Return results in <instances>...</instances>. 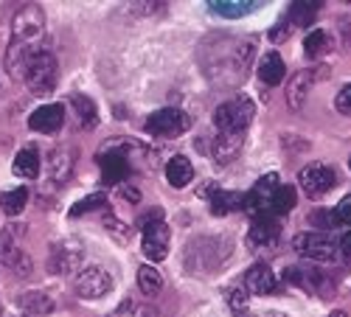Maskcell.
<instances>
[{
    "label": "cell",
    "instance_id": "6da1fadb",
    "mask_svg": "<svg viewBox=\"0 0 351 317\" xmlns=\"http://www.w3.org/2000/svg\"><path fill=\"white\" fill-rule=\"evenodd\" d=\"M43 37H45V14L37 3L23 6L14 20H12V42L6 51V71L12 73V79L23 81L32 62L45 51L43 48Z\"/></svg>",
    "mask_w": 351,
    "mask_h": 317
},
{
    "label": "cell",
    "instance_id": "7a4b0ae2",
    "mask_svg": "<svg viewBox=\"0 0 351 317\" xmlns=\"http://www.w3.org/2000/svg\"><path fill=\"white\" fill-rule=\"evenodd\" d=\"M253 115H256V104L239 96L214 110V124L219 127V132H245L253 121Z\"/></svg>",
    "mask_w": 351,
    "mask_h": 317
},
{
    "label": "cell",
    "instance_id": "3957f363",
    "mask_svg": "<svg viewBox=\"0 0 351 317\" xmlns=\"http://www.w3.org/2000/svg\"><path fill=\"white\" fill-rule=\"evenodd\" d=\"M101 152H115V155H121L130 168H143V171H152L155 163H158V152L149 149L146 143L141 140H132V138H110L104 143V149Z\"/></svg>",
    "mask_w": 351,
    "mask_h": 317
},
{
    "label": "cell",
    "instance_id": "277c9868",
    "mask_svg": "<svg viewBox=\"0 0 351 317\" xmlns=\"http://www.w3.org/2000/svg\"><path fill=\"white\" fill-rule=\"evenodd\" d=\"M189 129H191V118L183 110H174V107L158 110L146 118V132L155 135V138H178Z\"/></svg>",
    "mask_w": 351,
    "mask_h": 317
},
{
    "label": "cell",
    "instance_id": "5b68a950",
    "mask_svg": "<svg viewBox=\"0 0 351 317\" xmlns=\"http://www.w3.org/2000/svg\"><path fill=\"white\" fill-rule=\"evenodd\" d=\"M73 286H76V292H79L82 298L99 301V298H104V295L112 290V275H110L104 267H84V270L76 272Z\"/></svg>",
    "mask_w": 351,
    "mask_h": 317
},
{
    "label": "cell",
    "instance_id": "8992f818",
    "mask_svg": "<svg viewBox=\"0 0 351 317\" xmlns=\"http://www.w3.org/2000/svg\"><path fill=\"white\" fill-rule=\"evenodd\" d=\"M292 247L306 258H315V262H335L337 258V244L326 233H320V230H309V233L295 236Z\"/></svg>",
    "mask_w": 351,
    "mask_h": 317
},
{
    "label": "cell",
    "instance_id": "52a82bcc",
    "mask_svg": "<svg viewBox=\"0 0 351 317\" xmlns=\"http://www.w3.org/2000/svg\"><path fill=\"white\" fill-rule=\"evenodd\" d=\"M25 84L37 96H45V93H51L56 88V60L48 51H43L32 62V68H28V73H25Z\"/></svg>",
    "mask_w": 351,
    "mask_h": 317
},
{
    "label": "cell",
    "instance_id": "ba28073f",
    "mask_svg": "<svg viewBox=\"0 0 351 317\" xmlns=\"http://www.w3.org/2000/svg\"><path fill=\"white\" fill-rule=\"evenodd\" d=\"M298 186L304 188V194H306L309 199H320L324 194H329V191L335 188V171H332V166H326V163H309V166L301 171Z\"/></svg>",
    "mask_w": 351,
    "mask_h": 317
},
{
    "label": "cell",
    "instance_id": "9c48e42d",
    "mask_svg": "<svg viewBox=\"0 0 351 317\" xmlns=\"http://www.w3.org/2000/svg\"><path fill=\"white\" fill-rule=\"evenodd\" d=\"M84 258V247L76 239H65V242H56L48 258V267L51 272H73Z\"/></svg>",
    "mask_w": 351,
    "mask_h": 317
},
{
    "label": "cell",
    "instance_id": "30bf717a",
    "mask_svg": "<svg viewBox=\"0 0 351 317\" xmlns=\"http://www.w3.org/2000/svg\"><path fill=\"white\" fill-rule=\"evenodd\" d=\"M169 225L166 222H158V225H149L143 227V255L152 258V262H163V258L169 255Z\"/></svg>",
    "mask_w": 351,
    "mask_h": 317
},
{
    "label": "cell",
    "instance_id": "8fae6325",
    "mask_svg": "<svg viewBox=\"0 0 351 317\" xmlns=\"http://www.w3.org/2000/svg\"><path fill=\"white\" fill-rule=\"evenodd\" d=\"M12 236H14L12 227L9 230H0V262L9 264L12 270H17L20 275H28V272H32V258L25 255V250H20L12 242Z\"/></svg>",
    "mask_w": 351,
    "mask_h": 317
},
{
    "label": "cell",
    "instance_id": "7c38bea8",
    "mask_svg": "<svg viewBox=\"0 0 351 317\" xmlns=\"http://www.w3.org/2000/svg\"><path fill=\"white\" fill-rule=\"evenodd\" d=\"M242 147H245V132H219L211 143V155L217 163L228 166L242 155Z\"/></svg>",
    "mask_w": 351,
    "mask_h": 317
},
{
    "label": "cell",
    "instance_id": "4fadbf2b",
    "mask_svg": "<svg viewBox=\"0 0 351 317\" xmlns=\"http://www.w3.org/2000/svg\"><path fill=\"white\" fill-rule=\"evenodd\" d=\"M34 132H45V135H53L56 129H62L65 124V107L62 104H45V107H37L28 118Z\"/></svg>",
    "mask_w": 351,
    "mask_h": 317
},
{
    "label": "cell",
    "instance_id": "5bb4252c",
    "mask_svg": "<svg viewBox=\"0 0 351 317\" xmlns=\"http://www.w3.org/2000/svg\"><path fill=\"white\" fill-rule=\"evenodd\" d=\"M99 166H101V183L104 186H124L130 177V163L115 155V152H101L99 155Z\"/></svg>",
    "mask_w": 351,
    "mask_h": 317
},
{
    "label": "cell",
    "instance_id": "9a60e30c",
    "mask_svg": "<svg viewBox=\"0 0 351 317\" xmlns=\"http://www.w3.org/2000/svg\"><path fill=\"white\" fill-rule=\"evenodd\" d=\"M245 283H247V292H256V295H270L278 290V278L270 270V264H253L245 272Z\"/></svg>",
    "mask_w": 351,
    "mask_h": 317
},
{
    "label": "cell",
    "instance_id": "2e32d148",
    "mask_svg": "<svg viewBox=\"0 0 351 317\" xmlns=\"http://www.w3.org/2000/svg\"><path fill=\"white\" fill-rule=\"evenodd\" d=\"M278 233H281V227H278L276 216H258V219H253L247 242L253 247H270V244L278 242Z\"/></svg>",
    "mask_w": 351,
    "mask_h": 317
},
{
    "label": "cell",
    "instance_id": "e0dca14e",
    "mask_svg": "<svg viewBox=\"0 0 351 317\" xmlns=\"http://www.w3.org/2000/svg\"><path fill=\"white\" fill-rule=\"evenodd\" d=\"M73 166H76V149L73 147H60L51 152V177L53 183H65L73 175Z\"/></svg>",
    "mask_w": 351,
    "mask_h": 317
},
{
    "label": "cell",
    "instance_id": "ac0fdd59",
    "mask_svg": "<svg viewBox=\"0 0 351 317\" xmlns=\"http://www.w3.org/2000/svg\"><path fill=\"white\" fill-rule=\"evenodd\" d=\"M315 81V71H298L292 73V81L287 84V104L289 110H301V104L306 101V93Z\"/></svg>",
    "mask_w": 351,
    "mask_h": 317
},
{
    "label": "cell",
    "instance_id": "d6986e66",
    "mask_svg": "<svg viewBox=\"0 0 351 317\" xmlns=\"http://www.w3.org/2000/svg\"><path fill=\"white\" fill-rule=\"evenodd\" d=\"M284 73H287V65L281 60V53L278 51H270L261 56V62H258V79L265 81V84H281L284 81Z\"/></svg>",
    "mask_w": 351,
    "mask_h": 317
},
{
    "label": "cell",
    "instance_id": "ffe728a7",
    "mask_svg": "<svg viewBox=\"0 0 351 317\" xmlns=\"http://www.w3.org/2000/svg\"><path fill=\"white\" fill-rule=\"evenodd\" d=\"M166 180H169V186H174V188L189 186V183L194 180V166H191V160L183 157V155L171 157V160L166 163Z\"/></svg>",
    "mask_w": 351,
    "mask_h": 317
},
{
    "label": "cell",
    "instance_id": "44dd1931",
    "mask_svg": "<svg viewBox=\"0 0 351 317\" xmlns=\"http://www.w3.org/2000/svg\"><path fill=\"white\" fill-rule=\"evenodd\" d=\"M261 3H247V0H208V9L219 17H245Z\"/></svg>",
    "mask_w": 351,
    "mask_h": 317
},
{
    "label": "cell",
    "instance_id": "7402d4cb",
    "mask_svg": "<svg viewBox=\"0 0 351 317\" xmlns=\"http://www.w3.org/2000/svg\"><path fill=\"white\" fill-rule=\"evenodd\" d=\"M17 306L28 314H48V312H53V298L45 292H23L17 298Z\"/></svg>",
    "mask_w": 351,
    "mask_h": 317
},
{
    "label": "cell",
    "instance_id": "603a6c76",
    "mask_svg": "<svg viewBox=\"0 0 351 317\" xmlns=\"http://www.w3.org/2000/svg\"><path fill=\"white\" fill-rule=\"evenodd\" d=\"M71 104L76 110V118H79L82 129H93L99 124V110H96V104L87 96H71Z\"/></svg>",
    "mask_w": 351,
    "mask_h": 317
},
{
    "label": "cell",
    "instance_id": "cb8c5ba5",
    "mask_svg": "<svg viewBox=\"0 0 351 317\" xmlns=\"http://www.w3.org/2000/svg\"><path fill=\"white\" fill-rule=\"evenodd\" d=\"M14 175L23 180H34L40 175V157L34 149H23L14 155Z\"/></svg>",
    "mask_w": 351,
    "mask_h": 317
},
{
    "label": "cell",
    "instance_id": "d4e9b609",
    "mask_svg": "<svg viewBox=\"0 0 351 317\" xmlns=\"http://www.w3.org/2000/svg\"><path fill=\"white\" fill-rule=\"evenodd\" d=\"M295 203H298L295 186H278V191L270 199V211H273V216H284V214H289L292 208H295Z\"/></svg>",
    "mask_w": 351,
    "mask_h": 317
},
{
    "label": "cell",
    "instance_id": "484cf974",
    "mask_svg": "<svg viewBox=\"0 0 351 317\" xmlns=\"http://www.w3.org/2000/svg\"><path fill=\"white\" fill-rule=\"evenodd\" d=\"M245 205V194H233V191H217L211 196V211L214 216H225L230 211H237Z\"/></svg>",
    "mask_w": 351,
    "mask_h": 317
},
{
    "label": "cell",
    "instance_id": "4316f807",
    "mask_svg": "<svg viewBox=\"0 0 351 317\" xmlns=\"http://www.w3.org/2000/svg\"><path fill=\"white\" fill-rule=\"evenodd\" d=\"M304 51H306V56L317 60V56H324V53L332 51V37L324 31V28H315V31H309L304 37Z\"/></svg>",
    "mask_w": 351,
    "mask_h": 317
},
{
    "label": "cell",
    "instance_id": "83f0119b",
    "mask_svg": "<svg viewBox=\"0 0 351 317\" xmlns=\"http://www.w3.org/2000/svg\"><path fill=\"white\" fill-rule=\"evenodd\" d=\"M110 317H160V312L149 303H143V301H124L119 309H115Z\"/></svg>",
    "mask_w": 351,
    "mask_h": 317
},
{
    "label": "cell",
    "instance_id": "f1b7e54d",
    "mask_svg": "<svg viewBox=\"0 0 351 317\" xmlns=\"http://www.w3.org/2000/svg\"><path fill=\"white\" fill-rule=\"evenodd\" d=\"M25 203H28V188H25V186L0 194V208H3L9 216H17V214L25 208Z\"/></svg>",
    "mask_w": 351,
    "mask_h": 317
},
{
    "label": "cell",
    "instance_id": "f546056e",
    "mask_svg": "<svg viewBox=\"0 0 351 317\" xmlns=\"http://www.w3.org/2000/svg\"><path fill=\"white\" fill-rule=\"evenodd\" d=\"M138 286H141L143 295H158L160 286H163V275L158 272V267L143 264V267L138 270Z\"/></svg>",
    "mask_w": 351,
    "mask_h": 317
},
{
    "label": "cell",
    "instance_id": "4dcf8cb0",
    "mask_svg": "<svg viewBox=\"0 0 351 317\" xmlns=\"http://www.w3.org/2000/svg\"><path fill=\"white\" fill-rule=\"evenodd\" d=\"M99 208H107V194H104V191H96V194H90V196L79 199V203H76L68 214H71V216H84V214L99 211Z\"/></svg>",
    "mask_w": 351,
    "mask_h": 317
},
{
    "label": "cell",
    "instance_id": "1f68e13d",
    "mask_svg": "<svg viewBox=\"0 0 351 317\" xmlns=\"http://www.w3.org/2000/svg\"><path fill=\"white\" fill-rule=\"evenodd\" d=\"M317 6L320 3H292L289 6V20L295 23V25H309L317 14Z\"/></svg>",
    "mask_w": 351,
    "mask_h": 317
},
{
    "label": "cell",
    "instance_id": "d6a6232c",
    "mask_svg": "<svg viewBox=\"0 0 351 317\" xmlns=\"http://www.w3.org/2000/svg\"><path fill=\"white\" fill-rule=\"evenodd\" d=\"M104 227L110 230V236H115L119 242H130V227H127L121 219H115V216H104Z\"/></svg>",
    "mask_w": 351,
    "mask_h": 317
},
{
    "label": "cell",
    "instance_id": "836d02e7",
    "mask_svg": "<svg viewBox=\"0 0 351 317\" xmlns=\"http://www.w3.org/2000/svg\"><path fill=\"white\" fill-rule=\"evenodd\" d=\"M228 303L237 314H242L247 309V292L242 290V286H233V290H228Z\"/></svg>",
    "mask_w": 351,
    "mask_h": 317
},
{
    "label": "cell",
    "instance_id": "e575fe53",
    "mask_svg": "<svg viewBox=\"0 0 351 317\" xmlns=\"http://www.w3.org/2000/svg\"><path fill=\"white\" fill-rule=\"evenodd\" d=\"M335 219L343 222V225H351V194H346L340 203H337V208H335Z\"/></svg>",
    "mask_w": 351,
    "mask_h": 317
},
{
    "label": "cell",
    "instance_id": "d590c367",
    "mask_svg": "<svg viewBox=\"0 0 351 317\" xmlns=\"http://www.w3.org/2000/svg\"><path fill=\"white\" fill-rule=\"evenodd\" d=\"M163 222V208H149L146 214L138 216V227H149V225H158Z\"/></svg>",
    "mask_w": 351,
    "mask_h": 317
},
{
    "label": "cell",
    "instance_id": "8d00e7d4",
    "mask_svg": "<svg viewBox=\"0 0 351 317\" xmlns=\"http://www.w3.org/2000/svg\"><path fill=\"white\" fill-rule=\"evenodd\" d=\"M335 107H337L343 115H351V84H346V88L337 93V99H335Z\"/></svg>",
    "mask_w": 351,
    "mask_h": 317
},
{
    "label": "cell",
    "instance_id": "74e56055",
    "mask_svg": "<svg viewBox=\"0 0 351 317\" xmlns=\"http://www.w3.org/2000/svg\"><path fill=\"white\" fill-rule=\"evenodd\" d=\"M121 196L127 199V203L138 205V203H141V188H135L132 183H124V186H121Z\"/></svg>",
    "mask_w": 351,
    "mask_h": 317
},
{
    "label": "cell",
    "instance_id": "f35d334b",
    "mask_svg": "<svg viewBox=\"0 0 351 317\" xmlns=\"http://www.w3.org/2000/svg\"><path fill=\"white\" fill-rule=\"evenodd\" d=\"M287 34H289V31H287V25H284V23H278V25H276V31L270 34V40H273V42H281Z\"/></svg>",
    "mask_w": 351,
    "mask_h": 317
},
{
    "label": "cell",
    "instance_id": "ab89813d",
    "mask_svg": "<svg viewBox=\"0 0 351 317\" xmlns=\"http://www.w3.org/2000/svg\"><path fill=\"white\" fill-rule=\"evenodd\" d=\"M340 253L351 255V230H348V233H343V236H340Z\"/></svg>",
    "mask_w": 351,
    "mask_h": 317
},
{
    "label": "cell",
    "instance_id": "60d3db41",
    "mask_svg": "<svg viewBox=\"0 0 351 317\" xmlns=\"http://www.w3.org/2000/svg\"><path fill=\"white\" fill-rule=\"evenodd\" d=\"M343 23H346V25H351V17H346ZM343 37H346V42H348V48H351V28H343Z\"/></svg>",
    "mask_w": 351,
    "mask_h": 317
},
{
    "label": "cell",
    "instance_id": "b9f144b4",
    "mask_svg": "<svg viewBox=\"0 0 351 317\" xmlns=\"http://www.w3.org/2000/svg\"><path fill=\"white\" fill-rule=\"evenodd\" d=\"M329 317H348V314H346V312H343V309H337V312H332V314H329Z\"/></svg>",
    "mask_w": 351,
    "mask_h": 317
},
{
    "label": "cell",
    "instance_id": "7bdbcfd3",
    "mask_svg": "<svg viewBox=\"0 0 351 317\" xmlns=\"http://www.w3.org/2000/svg\"><path fill=\"white\" fill-rule=\"evenodd\" d=\"M265 317H284V314H265Z\"/></svg>",
    "mask_w": 351,
    "mask_h": 317
},
{
    "label": "cell",
    "instance_id": "ee69618b",
    "mask_svg": "<svg viewBox=\"0 0 351 317\" xmlns=\"http://www.w3.org/2000/svg\"><path fill=\"white\" fill-rule=\"evenodd\" d=\"M348 166H351V157H348Z\"/></svg>",
    "mask_w": 351,
    "mask_h": 317
},
{
    "label": "cell",
    "instance_id": "f6af8a7d",
    "mask_svg": "<svg viewBox=\"0 0 351 317\" xmlns=\"http://www.w3.org/2000/svg\"><path fill=\"white\" fill-rule=\"evenodd\" d=\"M0 312H3V306H0Z\"/></svg>",
    "mask_w": 351,
    "mask_h": 317
}]
</instances>
